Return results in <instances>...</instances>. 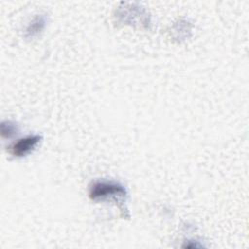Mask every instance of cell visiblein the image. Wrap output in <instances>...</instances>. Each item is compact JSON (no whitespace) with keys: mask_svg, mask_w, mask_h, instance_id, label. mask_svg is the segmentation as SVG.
<instances>
[{"mask_svg":"<svg viewBox=\"0 0 249 249\" xmlns=\"http://www.w3.org/2000/svg\"><path fill=\"white\" fill-rule=\"evenodd\" d=\"M127 195L124 185L115 181H95L89 191V196L92 200H102L106 198L124 199Z\"/></svg>","mask_w":249,"mask_h":249,"instance_id":"cell-1","label":"cell"},{"mask_svg":"<svg viewBox=\"0 0 249 249\" xmlns=\"http://www.w3.org/2000/svg\"><path fill=\"white\" fill-rule=\"evenodd\" d=\"M41 140L42 136L39 134L27 135L13 143L9 147V151L13 156L21 158L31 153L35 149V147L40 143Z\"/></svg>","mask_w":249,"mask_h":249,"instance_id":"cell-2","label":"cell"},{"mask_svg":"<svg viewBox=\"0 0 249 249\" xmlns=\"http://www.w3.org/2000/svg\"><path fill=\"white\" fill-rule=\"evenodd\" d=\"M47 23L46 15H36L33 19L29 22L27 27L25 28L24 37L27 39H31L39 35L43 29L45 28Z\"/></svg>","mask_w":249,"mask_h":249,"instance_id":"cell-3","label":"cell"},{"mask_svg":"<svg viewBox=\"0 0 249 249\" xmlns=\"http://www.w3.org/2000/svg\"><path fill=\"white\" fill-rule=\"evenodd\" d=\"M18 131V125L12 121H3L1 123V134L5 138H10L13 135L17 134Z\"/></svg>","mask_w":249,"mask_h":249,"instance_id":"cell-4","label":"cell"}]
</instances>
